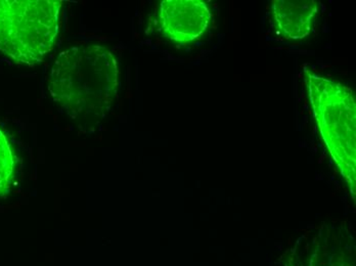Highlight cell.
<instances>
[{"label": "cell", "instance_id": "7a4b0ae2", "mask_svg": "<svg viewBox=\"0 0 356 266\" xmlns=\"http://www.w3.org/2000/svg\"><path fill=\"white\" fill-rule=\"evenodd\" d=\"M58 0H0V53L33 67L51 53L60 28Z\"/></svg>", "mask_w": 356, "mask_h": 266}, {"label": "cell", "instance_id": "277c9868", "mask_svg": "<svg viewBox=\"0 0 356 266\" xmlns=\"http://www.w3.org/2000/svg\"><path fill=\"white\" fill-rule=\"evenodd\" d=\"M212 15L201 0H165L158 13L160 31L177 43H188L204 35Z\"/></svg>", "mask_w": 356, "mask_h": 266}, {"label": "cell", "instance_id": "6da1fadb", "mask_svg": "<svg viewBox=\"0 0 356 266\" xmlns=\"http://www.w3.org/2000/svg\"><path fill=\"white\" fill-rule=\"evenodd\" d=\"M120 71L114 53L99 44L63 51L54 60L47 88L58 109L80 126L102 122L118 99Z\"/></svg>", "mask_w": 356, "mask_h": 266}, {"label": "cell", "instance_id": "5b68a950", "mask_svg": "<svg viewBox=\"0 0 356 266\" xmlns=\"http://www.w3.org/2000/svg\"><path fill=\"white\" fill-rule=\"evenodd\" d=\"M271 8L275 28L283 38L298 40L314 30L318 12L314 0H275Z\"/></svg>", "mask_w": 356, "mask_h": 266}, {"label": "cell", "instance_id": "8992f818", "mask_svg": "<svg viewBox=\"0 0 356 266\" xmlns=\"http://www.w3.org/2000/svg\"><path fill=\"white\" fill-rule=\"evenodd\" d=\"M14 170L15 160L12 146L8 136L0 129V194L10 189Z\"/></svg>", "mask_w": 356, "mask_h": 266}, {"label": "cell", "instance_id": "3957f363", "mask_svg": "<svg viewBox=\"0 0 356 266\" xmlns=\"http://www.w3.org/2000/svg\"><path fill=\"white\" fill-rule=\"evenodd\" d=\"M321 138L351 185H355L356 105L353 90L336 80L306 72Z\"/></svg>", "mask_w": 356, "mask_h": 266}]
</instances>
